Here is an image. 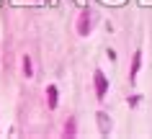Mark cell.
I'll use <instances>...</instances> for the list:
<instances>
[{"mask_svg":"<svg viewBox=\"0 0 152 139\" xmlns=\"http://www.w3.org/2000/svg\"><path fill=\"white\" fill-rule=\"evenodd\" d=\"M139 65H142V54H134V65H132V80H134L137 72H139Z\"/></svg>","mask_w":152,"mask_h":139,"instance_id":"obj_2","label":"cell"},{"mask_svg":"<svg viewBox=\"0 0 152 139\" xmlns=\"http://www.w3.org/2000/svg\"><path fill=\"white\" fill-rule=\"evenodd\" d=\"M96 90H98V98L106 95V75L103 72H96Z\"/></svg>","mask_w":152,"mask_h":139,"instance_id":"obj_1","label":"cell"},{"mask_svg":"<svg viewBox=\"0 0 152 139\" xmlns=\"http://www.w3.org/2000/svg\"><path fill=\"white\" fill-rule=\"evenodd\" d=\"M23 70H26V75H31V59H28V57L23 59Z\"/></svg>","mask_w":152,"mask_h":139,"instance_id":"obj_4","label":"cell"},{"mask_svg":"<svg viewBox=\"0 0 152 139\" xmlns=\"http://www.w3.org/2000/svg\"><path fill=\"white\" fill-rule=\"evenodd\" d=\"M49 106H52V108L57 106V88H54V85H49Z\"/></svg>","mask_w":152,"mask_h":139,"instance_id":"obj_3","label":"cell"}]
</instances>
